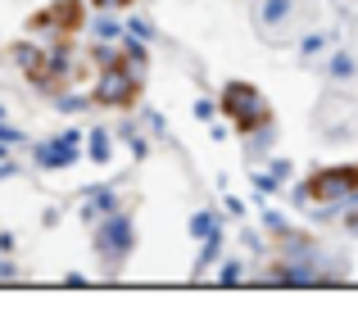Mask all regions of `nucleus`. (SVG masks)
I'll return each mask as SVG.
<instances>
[{
    "label": "nucleus",
    "instance_id": "1",
    "mask_svg": "<svg viewBox=\"0 0 358 326\" xmlns=\"http://www.w3.org/2000/svg\"><path fill=\"white\" fill-rule=\"evenodd\" d=\"M32 27H55V36H59V41H69V36L82 27V5H78V0H59L55 9L36 14Z\"/></svg>",
    "mask_w": 358,
    "mask_h": 326
}]
</instances>
